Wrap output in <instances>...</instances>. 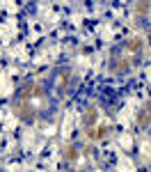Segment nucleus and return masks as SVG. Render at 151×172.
Listing matches in <instances>:
<instances>
[{"label": "nucleus", "mask_w": 151, "mask_h": 172, "mask_svg": "<svg viewBox=\"0 0 151 172\" xmlns=\"http://www.w3.org/2000/svg\"><path fill=\"white\" fill-rule=\"evenodd\" d=\"M94 122H96V110L89 108V110H87V117H85V126H92Z\"/></svg>", "instance_id": "1"}, {"label": "nucleus", "mask_w": 151, "mask_h": 172, "mask_svg": "<svg viewBox=\"0 0 151 172\" xmlns=\"http://www.w3.org/2000/svg\"><path fill=\"white\" fill-rule=\"evenodd\" d=\"M128 48H130V51H138V48H140V39H138V37L128 41Z\"/></svg>", "instance_id": "2"}, {"label": "nucleus", "mask_w": 151, "mask_h": 172, "mask_svg": "<svg viewBox=\"0 0 151 172\" xmlns=\"http://www.w3.org/2000/svg\"><path fill=\"white\" fill-rule=\"evenodd\" d=\"M147 7H149L147 2H140V5H138V12H140V14H144V12H147Z\"/></svg>", "instance_id": "3"}, {"label": "nucleus", "mask_w": 151, "mask_h": 172, "mask_svg": "<svg viewBox=\"0 0 151 172\" xmlns=\"http://www.w3.org/2000/svg\"><path fill=\"white\" fill-rule=\"evenodd\" d=\"M74 156H76L74 154V147H66V159H74Z\"/></svg>", "instance_id": "4"}]
</instances>
